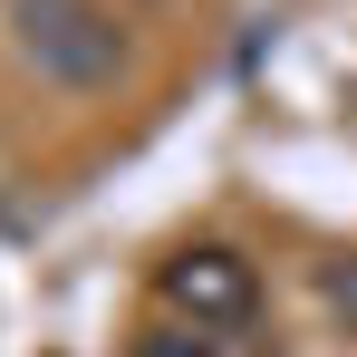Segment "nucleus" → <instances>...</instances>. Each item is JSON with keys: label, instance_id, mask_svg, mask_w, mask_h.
<instances>
[{"label": "nucleus", "instance_id": "f257e3e1", "mask_svg": "<svg viewBox=\"0 0 357 357\" xmlns=\"http://www.w3.org/2000/svg\"><path fill=\"white\" fill-rule=\"evenodd\" d=\"M165 299H174L183 319H193V338L203 328H232V319H251V261L241 251H222V241H193V251H174L165 261Z\"/></svg>", "mask_w": 357, "mask_h": 357}, {"label": "nucleus", "instance_id": "f03ea898", "mask_svg": "<svg viewBox=\"0 0 357 357\" xmlns=\"http://www.w3.org/2000/svg\"><path fill=\"white\" fill-rule=\"evenodd\" d=\"M20 39H29V59H49L59 77H107L116 68V29L87 0H20Z\"/></svg>", "mask_w": 357, "mask_h": 357}, {"label": "nucleus", "instance_id": "7ed1b4c3", "mask_svg": "<svg viewBox=\"0 0 357 357\" xmlns=\"http://www.w3.org/2000/svg\"><path fill=\"white\" fill-rule=\"evenodd\" d=\"M135 357H222L213 338H183V328H165V338H135Z\"/></svg>", "mask_w": 357, "mask_h": 357}]
</instances>
